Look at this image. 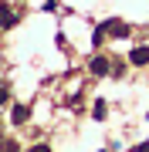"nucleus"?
<instances>
[{
    "mask_svg": "<svg viewBox=\"0 0 149 152\" xmlns=\"http://www.w3.org/2000/svg\"><path fill=\"white\" fill-rule=\"evenodd\" d=\"M105 37H129V24H126V20H115V17L105 20V24H98V27H95V37H92L95 48H98Z\"/></svg>",
    "mask_w": 149,
    "mask_h": 152,
    "instance_id": "f257e3e1",
    "label": "nucleus"
},
{
    "mask_svg": "<svg viewBox=\"0 0 149 152\" xmlns=\"http://www.w3.org/2000/svg\"><path fill=\"white\" fill-rule=\"evenodd\" d=\"M88 71H92V75H109V58H102V54H95L92 58V64H88Z\"/></svg>",
    "mask_w": 149,
    "mask_h": 152,
    "instance_id": "f03ea898",
    "label": "nucleus"
},
{
    "mask_svg": "<svg viewBox=\"0 0 149 152\" xmlns=\"http://www.w3.org/2000/svg\"><path fill=\"white\" fill-rule=\"evenodd\" d=\"M129 64H149V48H132V54H129Z\"/></svg>",
    "mask_w": 149,
    "mask_h": 152,
    "instance_id": "7ed1b4c3",
    "label": "nucleus"
},
{
    "mask_svg": "<svg viewBox=\"0 0 149 152\" xmlns=\"http://www.w3.org/2000/svg\"><path fill=\"white\" fill-rule=\"evenodd\" d=\"M27 115H31V108H27V105H14V108H10V122H17V125H21V122H27Z\"/></svg>",
    "mask_w": 149,
    "mask_h": 152,
    "instance_id": "20e7f679",
    "label": "nucleus"
},
{
    "mask_svg": "<svg viewBox=\"0 0 149 152\" xmlns=\"http://www.w3.org/2000/svg\"><path fill=\"white\" fill-rule=\"evenodd\" d=\"M14 20H17V14L10 10V7H0V27H10Z\"/></svg>",
    "mask_w": 149,
    "mask_h": 152,
    "instance_id": "39448f33",
    "label": "nucleus"
},
{
    "mask_svg": "<svg viewBox=\"0 0 149 152\" xmlns=\"http://www.w3.org/2000/svg\"><path fill=\"white\" fill-rule=\"evenodd\" d=\"M0 152H17V142H10V139L0 142Z\"/></svg>",
    "mask_w": 149,
    "mask_h": 152,
    "instance_id": "423d86ee",
    "label": "nucleus"
},
{
    "mask_svg": "<svg viewBox=\"0 0 149 152\" xmlns=\"http://www.w3.org/2000/svg\"><path fill=\"white\" fill-rule=\"evenodd\" d=\"M92 115H95V118H102V115H105V102H95V108H92Z\"/></svg>",
    "mask_w": 149,
    "mask_h": 152,
    "instance_id": "0eeeda50",
    "label": "nucleus"
},
{
    "mask_svg": "<svg viewBox=\"0 0 149 152\" xmlns=\"http://www.w3.org/2000/svg\"><path fill=\"white\" fill-rule=\"evenodd\" d=\"M27 152H51V145H44V142H41V145H31Z\"/></svg>",
    "mask_w": 149,
    "mask_h": 152,
    "instance_id": "6e6552de",
    "label": "nucleus"
},
{
    "mask_svg": "<svg viewBox=\"0 0 149 152\" xmlns=\"http://www.w3.org/2000/svg\"><path fill=\"white\" fill-rule=\"evenodd\" d=\"M139 152H149V142H142V145H139Z\"/></svg>",
    "mask_w": 149,
    "mask_h": 152,
    "instance_id": "1a4fd4ad",
    "label": "nucleus"
},
{
    "mask_svg": "<svg viewBox=\"0 0 149 152\" xmlns=\"http://www.w3.org/2000/svg\"><path fill=\"white\" fill-rule=\"evenodd\" d=\"M0 31H4V27H0Z\"/></svg>",
    "mask_w": 149,
    "mask_h": 152,
    "instance_id": "9d476101",
    "label": "nucleus"
}]
</instances>
